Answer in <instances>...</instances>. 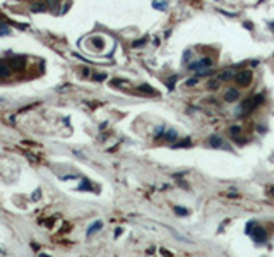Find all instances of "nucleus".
<instances>
[{
	"mask_svg": "<svg viewBox=\"0 0 274 257\" xmlns=\"http://www.w3.org/2000/svg\"><path fill=\"white\" fill-rule=\"evenodd\" d=\"M10 67H12V69L16 67V69H19V70L24 69V58H22V57H16L12 60V64H10Z\"/></svg>",
	"mask_w": 274,
	"mask_h": 257,
	"instance_id": "9b49d317",
	"label": "nucleus"
},
{
	"mask_svg": "<svg viewBox=\"0 0 274 257\" xmlns=\"http://www.w3.org/2000/svg\"><path fill=\"white\" fill-rule=\"evenodd\" d=\"M173 211L178 214V216H187V214H188V209H187V207H182V206H175Z\"/></svg>",
	"mask_w": 274,
	"mask_h": 257,
	"instance_id": "4468645a",
	"label": "nucleus"
},
{
	"mask_svg": "<svg viewBox=\"0 0 274 257\" xmlns=\"http://www.w3.org/2000/svg\"><path fill=\"white\" fill-rule=\"evenodd\" d=\"M243 26H245V28H247V29H254V24H248V22H245Z\"/></svg>",
	"mask_w": 274,
	"mask_h": 257,
	"instance_id": "cd10ccee",
	"label": "nucleus"
},
{
	"mask_svg": "<svg viewBox=\"0 0 274 257\" xmlns=\"http://www.w3.org/2000/svg\"><path fill=\"white\" fill-rule=\"evenodd\" d=\"M262 103H264V94H255V96H252L250 100H245L243 103L238 106V110H236V115H245V113H248V112L255 110L257 106H261Z\"/></svg>",
	"mask_w": 274,
	"mask_h": 257,
	"instance_id": "f03ea898",
	"label": "nucleus"
},
{
	"mask_svg": "<svg viewBox=\"0 0 274 257\" xmlns=\"http://www.w3.org/2000/svg\"><path fill=\"white\" fill-rule=\"evenodd\" d=\"M211 65H213V58L204 57V58H200V60H195V62H192V64H188L187 69L199 72V70H202V69H211Z\"/></svg>",
	"mask_w": 274,
	"mask_h": 257,
	"instance_id": "20e7f679",
	"label": "nucleus"
},
{
	"mask_svg": "<svg viewBox=\"0 0 274 257\" xmlns=\"http://www.w3.org/2000/svg\"><path fill=\"white\" fill-rule=\"evenodd\" d=\"M250 65H252V67H257V65H259V62H257V60H252V62H250Z\"/></svg>",
	"mask_w": 274,
	"mask_h": 257,
	"instance_id": "c85d7f7f",
	"label": "nucleus"
},
{
	"mask_svg": "<svg viewBox=\"0 0 274 257\" xmlns=\"http://www.w3.org/2000/svg\"><path fill=\"white\" fill-rule=\"evenodd\" d=\"M235 142H236V144H245V142H247V139H242V137H235Z\"/></svg>",
	"mask_w": 274,
	"mask_h": 257,
	"instance_id": "a878e982",
	"label": "nucleus"
},
{
	"mask_svg": "<svg viewBox=\"0 0 274 257\" xmlns=\"http://www.w3.org/2000/svg\"><path fill=\"white\" fill-rule=\"evenodd\" d=\"M79 189H81V190H86V189L89 190V189H91V183L87 182V180H84V182L81 183V187H79Z\"/></svg>",
	"mask_w": 274,
	"mask_h": 257,
	"instance_id": "5701e85b",
	"label": "nucleus"
},
{
	"mask_svg": "<svg viewBox=\"0 0 274 257\" xmlns=\"http://www.w3.org/2000/svg\"><path fill=\"white\" fill-rule=\"evenodd\" d=\"M190 144H192L190 139H183L182 142H177V144H175L173 148H190Z\"/></svg>",
	"mask_w": 274,
	"mask_h": 257,
	"instance_id": "dca6fc26",
	"label": "nucleus"
},
{
	"mask_svg": "<svg viewBox=\"0 0 274 257\" xmlns=\"http://www.w3.org/2000/svg\"><path fill=\"white\" fill-rule=\"evenodd\" d=\"M238 98H240V91L236 87H230V89H226V93H225V101H228V103H233V101H236Z\"/></svg>",
	"mask_w": 274,
	"mask_h": 257,
	"instance_id": "0eeeda50",
	"label": "nucleus"
},
{
	"mask_svg": "<svg viewBox=\"0 0 274 257\" xmlns=\"http://www.w3.org/2000/svg\"><path fill=\"white\" fill-rule=\"evenodd\" d=\"M104 77H106L104 74H98V75H94V79H96V81H103Z\"/></svg>",
	"mask_w": 274,
	"mask_h": 257,
	"instance_id": "bb28decb",
	"label": "nucleus"
},
{
	"mask_svg": "<svg viewBox=\"0 0 274 257\" xmlns=\"http://www.w3.org/2000/svg\"><path fill=\"white\" fill-rule=\"evenodd\" d=\"M152 7H154V9H159V10H165L166 2H152Z\"/></svg>",
	"mask_w": 274,
	"mask_h": 257,
	"instance_id": "aec40b11",
	"label": "nucleus"
},
{
	"mask_svg": "<svg viewBox=\"0 0 274 257\" xmlns=\"http://www.w3.org/2000/svg\"><path fill=\"white\" fill-rule=\"evenodd\" d=\"M245 233H247L250 238L255 242V244H264L267 240V233H265L264 226H261L257 221H250L247 223V228H245Z\"/></svg>",
	"mask_w": 274,
	"mask_h": 257,
	"instance_id": "f257e3e1",
	"label": "nucleus"
},
{
	"mask_svg": "<svg viewBox=\"0 0 274 257\" xmlns=\"http://www.w3.org/2000/svg\"><path fill=\"white\" fill-rule=\"evenodd\" d=\"M272 57H274V53H272Z\"/></svg>",
	"mask_w": 274,
	"mask_h": 257,
	"instance_id": "2f4dec72",
	"label": "nucleus"
},
{
	"mask_svg": "<svg viewBox=\"0 0 274 257\" xmlns=\"http://www.w3.org/2000/svg\"><path fill=\"white\" fill-rule=\"evenodd\" d=\"M46 9V4H36V5H33V10L35 12H39V10H45Z\"/></svg>",
	"mask_w": 274,
	"mask_h": 257,
	"instance_id": "4be33fe9",
	"label": "nucleus"
},
{
	"mask_svg": "<svg viewBox=\"0 0 274 257\" xmlns=\"http://www.w3.org/2000/svg\"><path fill=\"white\" fill-rule=\"evenodd\" d=\"M163 134H165V127L161 125V127H158L156 130H154V139H161Z\"/></svg>",
	"mask_w": 274,
	"mask_h": 257,
	"instance_id": "f3484780",
	"label": "nucleus"
},
{
	"mask_svg": "<svg viewBox=\"0 0 274 257\" xmlns=\"http://www.w3.org/2000/svg\"><path fill=\"white\" fill-rule=\"evenodd\" d=\"M12 74V67H9L7 64H0V77H9Z\"/></svg>",
	"mask_w": 274,
	"mask_h": 257,
	"instance_id": "1a4fd4ad",
	"label": "nucleus"
},
{
	"mask_svg": "<svg viewBox=\"0 0 274 257\" xmlns=\"http://www.w3.org/2000/svg\"><path fill=\"white\" fill-rule=\"evenodd\" d=\"M101 226H103V223L101 221H94L91 226H89V230H87V237H91V235H94L96 231H100Z\"/></svg>",
	"mask_w": 274,
	"mask_h": 257,
	"instance_id": "9d476101",
	"label": "nucleus"
},
{
	"mask_svg": "<svg viewBox=\"0 0 274 257\" xmlns=\"http://www.w3.org/2000/svg\"><path fill=\"white\" fill-rule=\"evenodd\" d=\"M240 132H242V127H240V125H233V127H230V135H233V137H238Z\"/></svg>",
	"mask_w": 274,
	"mask_h": 257,
	"instance_id": "2eb2a0df",
	"label": "nucleus"
},
{
	"mask_svg": "<svg viewBox=\"0 0 274 257\" xmlns=\"http://www.w3.org/2000/svg\"><path fill=\"white\" fill-rule=\"evenodd\" d=\"M139 91H142V93H146V94H158L156 93V89L154 87H151V86H148V84H142V86H139Z\"/></svg>",
	"mask_w": 274,
	"mask_h": 257,
	"instance_id": "f8f14e48",
	"label": "nucleus"
},
{
	"mask_svg": "<svg viewBox=\"0 0 274 257\" xmlns=\"http://www.w3.org/2000/svg\"><path fill=\"white\" fill-rule=\"evenodd\" d=\"M269 26H271V29L274 31V22H269Z\"/></svg>",
	"mask_w": 274,
	"mask_h": 257,
	"instance_id": "c756f323",
	"label": "nucleus"
},
{
	"mask_svg": "<svg viewBox=\"0 0 274 257\" xmlns=\"http://www.w3.org/2000/svg\"><path fill=\"white\" fill-rule=\"evenodd\" d=\"M177 130H173V129H168V130H165V134H163V139L168 141V142H173L175 139H177Z\"/></svg>",
	"mask_w": 274,
	"mask_h": 257,
	"instance_id": "6e6552de",
	"label": "nucleus"
},
{
	"mask_svg": "<svg viewBox=\"0 0 274 257\" xmlns=\"http://www.w3.org/2000/svg\"><path fill=\"white\" fill-rule=\"evenodd\" d=\"M235 83H236V86H240V87L250 86V83H252V72H250V70H240V72H236Z\"/></svg>",
	"mask_w": 274,
	"mask_h": 257,
	"instance_id": "7ed1b4c3",
	"label": "nucleus"
},
{
	"mask_svg": "<svg viewBox=\"0 0 274 257\" xmlns=\"http://www.w3.org/2000/svg\"><path fill=\"white\" fill-rule=\"evenodd\" d=\"M271 194H272V197H274V187H272V189H271Z\"/></svg>",
	"mask_w": 274,
	"mask_h": 257,
	"instance_id": "7c9ffc66",
	"label": "nucleus"
},
{
	"mask_svg": "<svg viewBox=\"0 0 274 257\" xmlns=\"http://www.w3.org/2000/svg\"><path fill=\"white\" fill-rule=\"evenodd\" d=\"M219 86H221V81H219L217 77H216V79H211V81L207 83V87L211 89V91H216Z\"/></svg>",
	"mask_w": 274,
	"mask_h": 257,
	"instance_id": "ddd939ff",
	"label": "nucleus"
},
{
	"mask_svg": "<svg viewBox=\"0 0 274 257\" xmlns=\"http://www.w3.org/2000/svg\"><path fill=\"white\" fill-rule=\"evenodd\" d=\"M207 146H209V148H217V149L228 148L226 141L223 139L221 135H217V134H213V135H209V139H207Z\"/></svg>",
	"mask_w": 274,
	"mask_h": 257,
	"instance_id": "39448f33",
	"label": "nucleus"
},
{
	"mask_svg": "<svg viewBox=\"0 0 274 257\" xmlns=\"http://www.w3.org/2000/svg\"><path fill=\"white\" fill-rule=\"evenodd\" d=\"M190 50H185V53H183V62H187L188 60V57H190Z\"/></svg>",
	"mask_w": 274,
	"mask_h": 257,
	"instance_id": "393cba45",
	"label": "nucleus"
},
{
	"mask_svg": "<svg viewBox=\"0 0 274 257\" xmlns=\"http://www.w3.org/2000/svg\"><path fill=\"white\" fill-rule=\"evenodd\" d=\"M197 83H199V77H190L188 81H185V86L190 87V86H195Z\"/></svg>",
	"mask_w": 274,
	"mask_h": 257,
	"instance_id": "412c9836",
	"label": "nucleus"
},
{
	"mask_svg": "<svg viewBox=\"0 0 274 257\" xmlns=\"http://www.w3.org/2000/svg\"><path fill=\"white\" fill-rule=\"evenodd\" d=\"M10 35V28L5 26V24H0V36H7Z\"/></svg>",
	"mask_w": 274,
	"mask_h": 257,
	"instance_id": "a211bd4d",
	"label": "nucleus"
},
{
	"mask_svg": "<svg viewBox=\"0 0 274 257\" xmlns=\"http://www.w3.org/2000/svg\"><path fill=\"white\" fill-rule=\"evenodd\" d=\"M175 83H177V75H173V77H170V81L166 83V86H168V89H170V91H173Z\"/></svg>",
	"mask_w": 274,
	"mask_h": 257,
	"instance_id": "6ab92c4d",
	"label": "nucleus"
},
{
	"mask_svg": "<svg viewBox=\"0 0 274 257\" xmlns=\"http://www.w3.org/2000/svg\"><path fill=\"white\" fill-rule=\"evenodd\" d=\"M235 69H225L221 70L219 74H217V79L221 81V83H226V81H231V79H235Z\"/></svg>",
	"mask_w": 274,
	"mask_h": 257,
	"instance_id": "423d86ee",
	"label": "nucleus"
},
{
	"mask_svg": "<svg viewBox=\"0 0 274 257\" xmlns=\"http://www.w3.org/2000/svg\"><path fill=\"white\" fill-rule=\"evenodd\" d=\"M146 41H148V39H146V38H142V39H137V41H134V46H141V45H144V43H146Z\"/></svg>",
	"mask_w": 274,
	"mask_h": 257,
	"instance_id": "b1692460",
	"label": "nucleus"
}]
</instances>
